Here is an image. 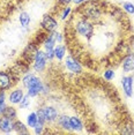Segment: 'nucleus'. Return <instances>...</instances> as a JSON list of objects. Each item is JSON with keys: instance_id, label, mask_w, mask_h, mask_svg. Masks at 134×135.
Segmentation results:
<instances>
[{"instance_id": "28", "label": "nucleus", "mask_w": 134, "mask_h": 135, "mask_svg": "<svg viewBox=\"0 0 134 135\" xmlns=\"http://www.w3.org/2000/svg\"><path fill=\"white\" fill-rule=\"evenodd\" d=\"M86 1H88V0H73L72 2H74L75 5H81V4H83V2H86Z\"/></svg>"}, {"instance_id": "17", "label": "nucleus", "mask_w": 134, "mask_h": 135, "mask_svg": "<svg viewBox=\"0 0 134 135\" xmlns=\"http://www.w3.org/2000/svg\"><path fill=\"white\" fill-rule=\"evenodd\" d=\"M120 133H121V134H126V135L134 134V124H133V121L126 120L125 122H123V126H121Z\"/></svg>"}, {"instance_id": "27", "label": "nucleus", "mask_w": 134, "mask_h": 135, "mask_svg": "<svg viewBox=\"0 0 134 135\" xmlns=\"http://www.w3.org/2000/svg\"><path fill=\"white\" fill-rule=\"evenodd\" d=\"M59 1V4L60 5H64V6H68L71 2L73 1V0H58Z\"/></svg>"}, {"instance_id": "3", "label": "nucleus", "mask_w": 134, "mask_h": 135, "mask_svg": "<svg viewBox=\"0 0 134 135\" xmlns=\"http://www.w3.org/2000/svg\"><path fill=\"white\" fill-rule=\"evenodd\" d=\"M46 64H47V59H46V57H45L44 51L38 50L37 53H36V56H35V58H34V60H32V68H34V70L37 72V73L43 72V70L45 69V67H46Z\"/></svg>"}, {"instance_id": "4", "label": "nucleus", "mask_w": 134, "mask_h": 135, "mask_svg": "<svg viewBox=\"0 0 134 135\" xmlns=\"http://www.w3.org/2000/svg\"><path fill=\"white\" fill-rule=\"evenodd\" d=\"M41 27H42V29L46 32L54 31V30H57V28H58V21L54 19L52 15L45 14L44 16L42 17Z\"/></svg>"}, {"instance_id": "15", "label": "nucleus", "mask_w": 134, "mask_h": 135, "mask_svg": "<svg viewBox=\"0 0 134 135\" xmlns=\"http://www.w3.org/2000/svg\"><path fill=\"white\" fill-rule=\"evenodd\" d=\"M54 51V58L58 61H61L63 59H65L66 57V46L63 44H57L53 49Z\"/></svg>"}, {"instance_id": "16", "label": "nucleus", "mask_w": 134, "mask_h": 135, "mask_svg": "<svg viewBox=\"0 0 134 135\" xmlns=\"http://www.w3.org/2000/svg\"><path fill=\"white\" fill-rule=\"evenodd\" d=\"M14 132L16 134H28L29 133V127L24 125L22 121L15 120L14 121Z\"/></svg>"}, {"instance_id": "5", "label": "nucleus", "mask_w": 134, "mask_h": 135, "mask_svg": "<svg viewBox=\"0 0 134 135\" xmlns=\"http://www.w3.org/2000/svg\"><path fill=\"white\" fill-rule=\"evenodd\" d=\"M121 85H123V91L127 98H131L134 95V80L133 76L125 75L121 79Z\"/></svg>"}, {"instance_id": "20", "label": "nucleus", "mask_w": 134, "mask_h": 135, "mask_svg": "<svg viewBox=\"0 0 134 135\" xmlns=\"http://www.w3.org/2000/svg\"><path fill=\"white\" fill-rule=\"evenodd\" d=\"M72 12H73V9H72V7H71V6H65V7L63 8L61 13H60V20L66 21V20L68 19L69 16H71Z\"/></svg>"}, {"instance_id": "6", "label": "nucleus", "mask_w": 134, "mask_h": 135, "mask_svg": "<svg viewBox=\"0 0 134 135\" xmlns=\"http://www.w3.org/2000/svg\"><path fill=\"white\" fill-rule=\"evenodd\" d=\"M39 50L37 44H35V43H30L28 44L26 47H24L23 50V53H22V58L24 59V62L26 64H29V62H32L34 58H35L36 53H37V51Z\"/></svg>"}, {"instance_id": "18", "label": "nucleus", "mask_w": 134, "mask_h": 135, "mask_svg": "<svg viewBox=\"0 0 134 135\" xmlns=\"http://www.w3.org/2000/svg\"><path fill=\"white\" fill-rule=\"evenodd\" d=\"M38 124V117L36 112H30L28 115H27V126L29 128H34L36 125Z\"/></svg>"}, {"instance_id": "10", "label": "nucleus", "mask_w": 134, "mask_h": 135, "mask_svg": "<svg viewBox=\"0 0 134 135\" xmlns=\"http://www.w3.org/2000/svg\"><path fill=\"white\" fill-rule=\"evenodd\" d=\"M23 97H24V93L22 89H20V88L13 89L8 94V102L11 103V105H19Z\"/></svg>"}, {"instance_id": "12", "label": "nucleus", "mask_w": 134, "mask_h": 135, "mask_svg": "<svg viewBox=\"0 0 134 135\" xmlns=\"http://www.w3.org/2000/svg\"><path fill=\"white\" fill-rule=\"evenodd\" d=\"M56 122H57V125L59 126L61 129L65 131V132H72L71 122H69V117L68 115H66V114L59 115Z\"/></svg>"}, {"instance_id": "2", "label": "nucleus", "mask_w": 134, "mask_h": 135, "mask_svg": "<svg viewBox=\"0 0 134 135\" xmlns=\"http://www.w3.org/2000/svg\"><path fill=\"white\" fill-rule=\"evenodd\" d=\"M65 67L73 74H81L82 73V65L73 54H68L65 57Z\"/></svg>"}, {"instance_id": "21", "label": "nucleus", "mask_w": 134, "mask_h": 135, "mask_svg": "<svg viewBox=\"0 0 134 135\" xmlns=\"http://www.w3.org/2000/svg\"><path fill=\"white\" fill-rule=\"evenodd\" d=\"M121 7H123V11L126 14H128V15L134 14V4H132V2H128V1L123 2V6H121Z\"/></svg>"}, {"instance_id": "1", "label": "nucleus", "mask_w": 134, "mask_h": 135, "mask_svg": "<svg viewBox=\"0 0 134 135\" xmlns=\"http://www.w3.org/2000/svg\"><path fill=\"white\" fill-rule=\"evenodd\" d=\"M22 84L24 88H27V94L30 97H36L39 94H43L44 83L42 80L36 76L32 73H27L22 78Z\"/></svg>"}, {"instance_id": "14", "label": "nucleus", "mask_w": 134, "mask_h": 135, "mask_svg": "<svg viewBox=\"0 0 134 135\" xmlns=\"http://www.w3.org/2000/svg\"><path fill=\"white\" fill-rule=\"evenodd\" d=\"M19 22L23 29H28L31 22V16L28 12H21L19 15Z\"/></svg>"}, {"instance_id": "8", "label": "nucleus", "mask_w": 134, "mask_h": 135, "mask_svg": "<svg viewBox=\"0 0 134 135\" xmlns=\"http://www.w3.org/2000/svg\"><path fill=\"white\" fill-rule=\"evenodd\" d=\"M121 68L124 73L134 72V53L130 52L121 59Z\"/></svg>"}, {"instance_id": "24", "label": "nucleus", "mask_w": 134, "mask_h": 135, "mask_svg": "<svg viewBox=\"0 0 134 135\" xmlns=\"http://www.w3.org/2000/svg\"><path fill=\"white\" fill-rule=\"evenodd\" d=\"M44 128H45V125L38 122V124L32 128V129H34V133H35V134H43L44 133Z\"/></svg>"}, {"instance_id": "9", "label": "nucleus", "mask_w": 134, "mask_h": 135, "mask_svg": "<svg viewBox=\"0 0 134 135\" xmlns=\"http://www.w3.org/2000/svg\"><path fill=\"white\" fill-rule=\"evenodd\" d=\"M15 84L13 82V78L7 72L0 70V90H8Z\"/></svg>"}, {"instance_id": "22", "label": "nucleus", "mask_w": 134, "mask_h": 135, "mask_svg": "<svg viewBox=\"0 0 134 135\" xmlns=\"http://www.w3.org/2000/svg\"><path fill=\"white\" fill-rule=\"evenodd\" d=\"M114 76H116V73H114V70L113 69H111V68H108V69H105L104 70V73H103V78H104L105 81H112V80L114 79Z\"/></svg>"}, {"instance_id": "25", "label": "nucleus", "mask_w": 134, "mask_h": 135, "mask_svg": "<svg viewBox=\"0 0 134 135\" xmlns=\"http://www.w3.org/2000/svg\"><path fill=\"white\" fill-rule=\"evenodd\" d=\"M44 53H45V57H46L47 60L52 61L54 59V51H53V49H47V50H44Z\"/></svg>"}, {"instance_id": "7", "label": "nucleus", "mask_w": 134, "mask_h": 135, "mask_svg": "<svg viewBox=\"0 0 134 135\" xmlns=\"http://www.w3.org/2000/svg\"><path fill=\"white\" fill-rule=\"evenodd\" d=\"M45 115V120H46V124H53V122L57 121L58 117H59V113H58V110L56 107L51 106V105H46L44 107H42Z\"/></svg>"}, {"instance_id": "26", "label": "nucleus", "mask_w": 134, "mask_h": 135, "mask_svg": "<svg viewBox=\"0 0 134 135\" xmlns=\"http://www.w3.org/2000/svg\"><path fill=\"white\" fill-rule=\"evenodd\" d=\"M36 113H37V117H38V122H41V124H43V125L46 124V120H45V115H44L43 110L39 109Z\"/></svg>"}, {"instance_id": "13", "label": "nucleus", "mask_w": 134, "mask_h": 135, "mask_svg": "<svg viewBox=\"0 0 134 135\" xmlns=\"http://www.w3.org/2000/svg\"><path fill=\"white\" fill-rule=\"evenodd\" d=\"M69 122H71V128L72 132H82L84 128L83 122L81 121V119L76 115L69 117Z\"/></svg>"}, {"instance_id": "19", "label": "nucleus", "mask_w": 134, "mask_h": 135, "mask_svg": "<svg viewBox=\"0 0 134 135\" xmlns=\"http://www.w3.org/2000/svg\"><path fill=\"white\" fill-rule=\"evenodd\" d=\"M2 115L7 117V118H11L14 120V119H16V117H17V112L13 106H6V109L4 110V112H2Z\"/></svg>"}, {"instance_id": "29", "label": "nucleus", "mask_w": 134, "mask_h": 135, "mask_svg": "<svg viewBox=\"0 0 134 135\" xmlns=\"http://www.w3.org/2000/svg\"><path fill=\"white\" fill-rule=\"evenodd\" d=\"M0 114H1V113H0Z\"/></svg>"}, {"instance_id": "11", "label": "nucleus", "mask_w": 134, "mask_h": 135, "mask_svg": "<svg viewBox=\"0 0 134 135\" xmlns=\"http://www.w3.org/2000/svg\"><path fill=\"white\" fill-rule=\"evenodd\" d=\"M13 131H14V120L2 115L0 118V132L5 134H9Z\"/></svg>"}, {"instance_id": "23", "label": "nucleus", "mask_w": 134, "mask_h": 135, "mask_svg": "<svg viewBox=\"0 0 134 135\" xmlns=\"http://www.w3.org/2000/svg\"><path fill=\"white\" fill-rule=\"evenodd\" d=\"M30 96L28 94L27 95H24V97L22 98V100H21V103L19 104L20 105V109H27V107H28L29 105H30Z\"/></svg>"}]
</instances>
